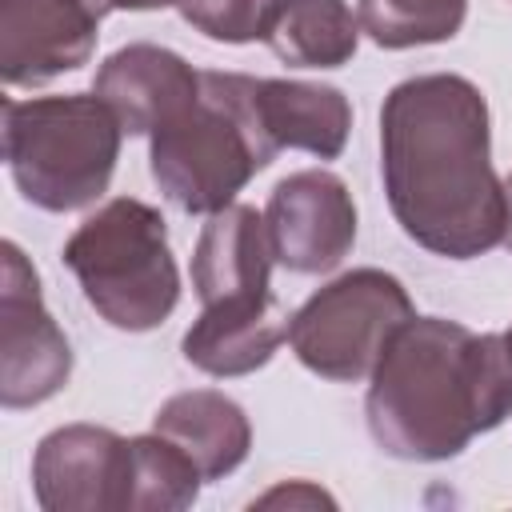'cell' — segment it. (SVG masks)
<instances>
[{"label":"cell","instance_id":"cell-1","mask_svg":"<svg viewBox=\"0 0 512 512\" xmlns=\"http://www.w3.org/2000/svg\"><path fill=\"white\" fill-rule=\"evenodd\" d=\"M380 176L396 224L420 248L472 260L504 244V180L492 168L488 104L472 80L432 72L384 96Z\"/></svg>","mask_w":512,"mask_h":512},{"label":"cell","instance_id":"cell-2","mask_svg":"<svg viewBox=\"0 0 512 512\" xmlns=\"http://www.w3.org/2000/svg\"><path fill=\"white\" fill-rule=\"evenodd\" d=\"M512 412L508 332H472L444 316H412L364 400L372 440L400 460H448Z\"/></svg>","mask_w":512,"mask_h":512},{"label":"cell","instance_id":"cell-3","mask_svg":"<svg viewBox=\"0 0 512 512\" xmlns=\"http://www.w3.org/2000/svg\"><path fill=\"white\" fill-rule=\"evenodd\" d=\"M272 144L260 104L256 76L200 72L196 100L152 132V180L180 212H220L236 192L272 164Z\"/></svg>","mask_w":512,"mask_h":512},{"label":"cell","instance_id":"cell-4","mask_svg":"<svg viewBox=\"0 0 512 512\" xmlns=\"http://www.w3.org/2000/svg\"><path fill=\"white\" fill-rule=\"evenodd\" d=\"M120 120L92 96L4 100V160L28 204L76 212L108 192L120 156Z\"/></svg>","mask_w":512,"mask_h":512},{"label":"cell","instance_id":"cell-5","mask_svg":"<svg viewBox=\"0 0 512 512\" xmlns=\"http://www.w3.org/2000/svg\"><path fill=\"white\" fill-rule=\"evenodd\" d=\"M64 264L84 300L120 332H148L180 300V272L168 248L164 216L132 196L108 200L64 244Z\"/></svg>","mask_w":512,"mask_h":512},{"label":"cell","instance_id":"cell-6","mask_svg":"<svg viewBox=\"0 0 512 512\" xmlns=\"http://www.w3.org/2000/svg\"><path fill=\"white\" fill-rule=\"evenodd\" d=\"M412 316V300L396 276L356 268L292 312L288 344L296 360L324 380H364Z\"/></svg>","mask_w":512,"mask_h":512},{"label":"cell","instance_id":"cell-7","mask_svg":"<svg viewBox=\"0 0 512 512\" xmlns=\"http://www.w3.org/2000/svg\"><path fill=\"white\" fill-rule=\"evenodd\" d=\"M72 376V348L44 308L36 268L24 252L0 244V404L32 408L56 396Z\"/></svg>","mask_w":512,"mask_h":512},{"label":"cell","instance_id":"cell-8","mask_svg":"<svg viewBox=\"0 0 512 512\" xmlns=\"http://www.w3.org/2000/svg\"><path fill=\"white\" fill-rule=\"evenodd\" d=\"M264 228L276 264L300 276H320L352 252L356 204L340 176L324 168H304L272 188Z\"/></svg>","mask_w":512,"mask_h":512},{"label":"cell","instance_id":"cell-9","mask_svg":"<svg viewBox=\"0 0 512 512\" xmlns=\"http://www.w3.org/2000/svg\"><path fill=\"white\" fill-rule=\"evenodd\" d=\"M128 480L132 440L96 424H64L32 456V488L44 512H128Z\"/></svg>","mask_w":512,"mask_h":512},{"label":"cell","instance_id":"cell-10","mask_svg":"<svg viewBox=\"0 0 512 512\" xmlns=\"http://www.w3.org/2000/svg\"><path fill=\"white\" fill-rule=\"evenodd\" d=\"M108 0H0V76L32 88L92 60Z\"/></svg>","mask_w":512,"mask_h":512},{"label":"cell","instance_id":"cell-11","mask_svg":"<svg viewBox=\"0 0 512 512\" xmlns=\"http://www.w3.org/2000/svg\"><path fill=\"white\" fill-rule=\"evenodd\" d=\"M92 92L112 108L128 136H152L196 100L200 72L172 48L128 44L100 64Z\"/></svg>","mask_w":512,"mask_h":512},{"label":"cell","instance_id":"cell-12","mask_svg":"<svg viewBox=\"0 0 512 512\" xmlns=\"http://www.w3.org/2000/svg\"><path fill=\"white\" fill-rule=\"evenodd\" d=\"M272 244L264 216L248 204H228L208 216L192 252V288L200 304L272 296Z\"/></svg>","mask_w":512,"mask_h":512},{"label":"cell","instance_id":"cell-13","mask_svg":"<svg viewBox=\"0 0 512 512\" xmlns=\"http://www.w3.org/2000/svg\"><path fill=\"white\" fill-rule=\"evenodd\" d=\"M280 340H288V320L272 296L220 300L204 304L184 332V360L208 376H248L272 360Z\"/></svg>","mask_w":512,"mask_h":512},{"label":"cell","instance_id":"cell-14","mask_svg":"<svg viewBox=\"0 0 512 512\" xmlns=\"http://www.w3.org/2000/svg\"><path fill=\"white\" fill-rule=\"evenodd\" d=\"M152 432L184 448L204 480H220L236 472L252 444L244 408L212 388H196V392H180L164 400L160 412L152 416Z\"/></svg>","mask_w":512,"mask_h":512},{"label":"cell","instance_id":"cell-15","mask_svg":"<svg viewBox=\"0 0 512 512\" xmlns=\"http://www.w3.org/2000/svg\"><path fill=\"white\" fill-rule=\"evenodd\" d=\"M256 104L276 148H300L320 160H336L348 144L352 108L332 84L256 80Z\"/></svg>","mask_w":512,"mask_h":512},{"label":"cell","instance_id":"cell-16","mask_svg":"<svg viewBox=\"0 0 512 512\" xmlns=\"http://www.w3.org/2000/svg\"><path fill=\"white\" fill-rule=\"evenodd\" d=\"M360 24L344 0H284L268 48L292 68H340L356 56Z\"/></svg>","mask_w":512,"mask_h":512},{"label":"cell","instance_id":"cell-17","mask_svg":"<svg viewBox=\"0 0 512 512\" xmlns=\"http://www.w3.org/2000/svg\"><path fill=\"white\" fill-rule=\"evenodd\" d=\"M200 468L168 436H132L128 512H180L200 492Z\"/></svg>","mask_w":512,"mask_h":512},{"label":"cell","instance_id":"cell-18","mask_svg":"<svg viewBox=\"0 0 512 512\" xmlns=\"http://www.w3.org/2000/svg\"><path fill=\"white\" fill-rule=\"evenodd\" d=\"M468 0H360V28L380 48H416L452 40Z\"/></svg>","mask_w":512,"mask_h":512},{"label":"cell","instance_id":"cell-19","mask_svg":"<svg viewBox=\"0 0 512 512\" xmlns=\"http://www.w3.org/2000/svg\"><path fill=\"white\" fill-rule=\"evenodd\" d=\"M284 0H180V16L224 44H248V40H268V28L276 20Z\"/></svg>","mask_w":512,"mask_h":512},{"label":"cell","instance_id":"cell-20","mask_svg":"<svg viewBox=\"0 0 512 512\" xmlns=\"http://www.w3.org/2000/svg\"><path fill=\"white\" fill-rule=\"evenodd\" d=\"M260 508H268V504H332V496H324L320 488H312V484H284V488H272L268 496H260L256 500Z\"/></svg>","mask_w":512,"mask_h":512},{"label":"cell","instance_id":"cell-21","mask_svg":"<svg viewBox=\"0 0 512 512\" xmlns=\"http://www.w3.org/2000/svg\"><path fill=\"white\" fill-rule=\"evenodd\" d=\"M112 8H132V12H152V8H168V4H180V0H108Z\"/></svg>","mask_w":512,"mask_h":512},{"label":"cell","instance_id":"cell-22","mask_svg":"<svg viewBox=\"0 0 512 512\" xmlns=\"http://www.w3.org/2000/svg\"><path fill=\"white\" fill-rule=\"evenodd\" d=\"M504 204H508V220H504V244L512 248V172L504 180Z\"/></svg>","mask_w":512,"mask_h":512},{"label":"cell","instance_id":"cell-23","mask_svg":"<svg viewBox=\"0 0 512 512\" xmlns=\"http://www.w3.org/2000/svg\"><path fill=\"white\" fill-rule=\"evenodd\" d=\"M508 340H512V332H508Z\"/></svg>","mask_w":512,"mask_h":512}]
</instances>
